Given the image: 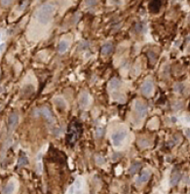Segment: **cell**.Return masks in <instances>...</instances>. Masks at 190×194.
<instances>
[{
  "mask_svg": "<svg viewBox=\"0 0 190 194\" xmlns=\"http://www.w3.org/2000/svg\"><path fill=\"white\" fill-rule=\"evenodd\" d=\"M56 12V5L53 2H48L41 5L35 13L36 20L42 25H48L52 21Z\"/></svg>",
  "mask_w": 190,
  "mask_h": 194,
  "instance_id": "cell-1",
  "label": "cell"
},
{
  "mask_svg": "<svg viewBox=\"0 0 190 194\" xmlns=\"http://www.w3.org/2000/svg\"><path fill=\"white\" fill-rule=\"evenodd\" d=\"M76 194H83V193H82V192H81V191H80V190H79V191H77V192H76Z\"/></svg>",
  "mask_w": 190,
  "mask_h": 194,
  "instance_id": "cell-28",
  "label": "cell"
},
{
  "mask_svg": "<svg viewBox=\"0 0 190 194\" xmlns=\"http://www.w3.org/2000/svg\"><path fill=\"white\" fill-rule=\"evenodd\" d=\"M1 39H2V32L0 31V41H1Z\"/></svg>",
  "mask_w": 190,
  "mask_h": 194,
  "instance_id": "cell-27",
  "label": "cell"
},
{
  "mask_svg": "<svg viewBox=\"0 0 190 194\" xmlns=\"http://www.w3.org/2000/svg\"><path fill=\"white\" fill-rule=\"evenodd\" d=\"M135 108L136 112L139 113L141 117H145L147 114V105L141 101H136L135 102Z\"/></svg>",
  "mask_w": 190,
  "mask_h": 194,
  "instance_id": "cell-5",
  "label": "cell"
},
{
  "mask_svg": "<svg viewBox=\"0 0 190 194\" xmlns=\"http://www.w3.org/2000/svg\"><path fill=\"white\" fill-rule=\"evenodd\" d=\"M89 102H90V96L88 93H82L81 95L79 97V105L81 108H86L87 106L89 105Z\"/></svg>",
  "mask_w": 190,
  "mask_h": 194,
  "instance_id": "cell-7",
  "label": "cell"
},
{
  "mask_svg": "<svg viewBox=\"0 0 190 194\" xmlns=\"http://www.w3.org/2000/svg\"><path fill=\"white\" fill-rule=\"evenodd\" d=\"M96 164H99V165H103V164L105 163V159L103 158L102 156L99 155L96 157Z\"/></svg>",
  "mask_w": 190,
  "mask_h": 194,
  "instance_id": "cell-20",
  "label": "cell"
},
{
  "mask_svg": "<svg viewBox=\"0 0 190 194\" xmlns=\"http://www.w3.org/2000/svg\"><path fill=\"white\" fill-rule=\"evenodd\" d=\"M120 86H121V82H120V80L117 78L111 79L108 83V87L110 90H117L120 88Z\"/></svg>",
  "mask_w": 190,
  "mask_h": 194,
  "instance_id": "cell-12",
  "label": "cell"
},
{
  "mask_svg": "<svg viewBox=\"0 0 190 194\" xmlns=\"http://www.w3.org/2000/svg\"><path fill=\"white\" fill-rule=\"evenodd\" d=\"M16 185L14 182H9L4 188H3V194H13L15 191Z\"/></svg>",
  "mask_w": 190,
  "mask_h": 194,
  "instance_id": "cell-10",
  "label": "cell"
},
{
  "mask_svg": "<svg viewBox=\"0 0 190 194\" xmlns=\"http://www.w3.org/2000/svg\"><path fill=\"white\" fill-rule=\"evenodd\" d=\"M28 164V158L26 157L25 154H22L21 157L19 158V164H18V167L19 168H22V167H25Z\"/></svg>",
  "mask_w": 190,
  "mask_h": 194,
  "instance_id": "cell-17",
  "label": "cell"
},
{
  "mask_svg": "<svg viewBox=\"0 0 190 194\" xmlns=\"http://www.w3.org/2000/svg\"><path fill=\"white\" fill-rule=\"evenodd\" d=\"M96 2V0H86V4L88 6H93L95 5Z\"/></svg>",
  "mask_w": 190,
  "mask_h": 194,
  "instance_id": "cell-22",
  "label": "cell"
},
{
  "mask_svg": "<svg viewBox=\"0 0 190 194\" xmlns=\"http://www.w3.org/2000/svg\"><path fill=\"white\" fill-rule=\"evenodd\" d=\"M175 90H176L178 92H182V90H184V86L178 84V85H176V86L175 87Z\"/></svg>",
  "mask_w": 190,
  "mask_h": 194,
  "instance_id": "cell-21",
  "label": "cell"
},
{
  "mask_svg": "<svg viewBox=\"0 0 190 194\" xmlns=\"http://www.w3.org/2000/svg\"><path fill=\"white\" fill-rule=\"evenodd\" d=\"M150 172L147 171V170H145V171H143L141 174V176L139 177L138 179H136V185H142V183H144L146 182L147 180L149 179V178H150Z\"/></svg>",
  "mask_w": 190,
  "mask_h": 194,
  "instance_id": "cell-9",
  "label": "cell"
},
{
  "mask_svg": "<svg viewBox=\"0 0 190 194\" xmlns=\"http://www.w3.org/2000/svg\"><path fill=\"white\" fill-rule=\"evenodd\" d=\"M73 187H74V189L76 190V191H79V190H81V188H82V180L80 179H76Z\"/></svg>",
  "mask_w": 190,
  "mask_h": 194,
  "instance_id": "cell-19",
  "label": "cell"
},
{
  "mask_svg": "<svg viewBox=\"0 0 190 194\" xmlns=\"http://www.w3.org/2000/svg\"><path fill=\"white\" fill-rule=\"evenodd\" d=\"M161 7V1L160 0H151L150 4H149V8L152 12H157Z\"/></svg>",
  "mask_w": 190,
  "mask_h": 194,
  "instance_id": "cell-14",
  "label": "cell"
},
{
  "mask_svg": "<svg viewBox=\"0 0 190 194\" xmlns=\"http://www.w3.org/2000/svg\"><path fill=\"white\" fill-rule=\"evenodd\" d=\"M35 113H36L37 115L43 116L44 118H46L47 120H49V121H51V122L54 121V118H53V114H52L51 110H50L49 108H39V109L36 110Z\"/></svg>",
  "mask_w": 190,
  "mask_h": 194,
  "instance_id": "cell-6",
  "label": "cell"
},
{
  "mask_svg": "<svg viewBox=\"0 0 190 194\" xmlns=\"http://www.w3.org/2000/svg\"><path fill=\"white\" fill-rule=\"evenodd\" d=\"M120 156H121V155H120V154H114V156H112V159L114 160V161H116V160H117V159L119 158Z\"/></svg>",
  "mask_w": 190,
  "mask_h": 194,
  "instance_id": "cell-25",
  "label": "cell"
},
{
  "mask_svg": "<svg viewBox=\"0 0 190 194\" xmlns=\"http://www.w3.org/2000/svg\"><path fill=\"white\" fill-rule=\"evenodd\" d=\"M12 1H13V0H1V3H2L3 6H7V5H9Z\"/></svg>",
  "mask_w": 190,
  "mask_h": 194,
  "instance_id": "cell-23",
  "label": "cell"
},
{
  "mask_svg": "<svg viewBox=\"0 0 190 194\" xmlns=\"http://www.w3.org/2000/svg\"><path fill=\"white\" fill-rule=\"evenodd\" d=\"M8 132H9V136L11 135V133L14 131L15 128L19 124V115L17 113H12L10 114L8 117Z\"/></svg>",
  "mask_w": 190,
  "mask_h": 194,
  "instance_id": "cell-4",
  "label": "cell"
},
{
  "mask_svg": "<svg viewBox=\"0 0 190 194\" xmlns=\"http://www.w3.org/2000/svg\"><path fill=\"white\" fill-rule=\"evenodd\" d=\"M102 132H103L102 128H99V129L98 130V132H96V135H98V136H102Z\"/></svg>",
  "mask_w": 190,
  "mask_h": 194,
  "instance_id": "cell-24",
  "label": "cell"
},
{
  "mask_svg": "<svg viewBox=\"0 0 190 194\" xmlns=\"http://www.w3.org/2000/svg\"><path fill=\"white\" fill-rule=\"evenodd\" d=\"M74 191H75L74 187H73V186H71L70 188H69V191H68V192H69V194H73V192H74Z\"/></svg>",
  "mask_w": 190,
  "mask_h": 194,
  "instance_id": "cell-26",
  "label": "cell"
},
{
  "mask_svg": "<svg viewBox=\"0 0 190 194\" xmlns=\"http://www.w3.org/2000/svg\"><path fill=\"white\" fill-rule=\"evenodd\" d=\"M68 47H69V44L66 40L65 39L61 40L59 43V52L61 53V54H62V53H65L66 50L68 49Z\"/></svg>",
  "mask_w": 190,
  "mask_h": 194,
  "instance_id": "cell-15",
  "label": "cell"
},
{
  "mask_svg": "<svg viewBox=\"0 0 190 194\" xmlns=\"http://www.w3.org/2000/svg\"><path fill=\"white\" fill-rule=\"evenodd\" d=\"M181 179V173H175V174H173L171 180H170V183H171L172 186H175V185H178Z\"/></svg>",
  "mask_w": 190,
  "mask_h": 194,
  "instance_id": "cell-13",
  "label": "cell"
},
{
  "mask_svg": "<svg viewBox=\"0 0 190 194\" xmlns=\"http://www.w3.org/2000/svg\"><path fill=\"white\" fill-rule=\"evenodd\" d=\"M153 90V83L151 81H145L141 86V93L145 96H149L152 93Z\"/></svg>",
  "mask_w": 190,
  "mask_h": 194,
  "instance_id": "cell-8",
  "label": "cell"
},
{
  "mask_svg": "<svg viewBox=\"0 0 190 194\" xmlns=\"http://www.w3.org/2000/svg\"><path fill=\"white\" fill-rule=\"evenodd\" d=\"M82 130H83L82 125L78 121H73L68 127L67 136H66V142L70 145H74L79 139L80 135H81Z\"/></svg>",
  "mask_w": 190,
  "mask_h": 194,
  "instance_id": "cell-2",
  "label": "cell"
},
{
  "mask_svg": "<svg viewBox=\"0 0 190 194\" xmlns=\"http://www.w3.org/2000/svg\"><path fill=\"white\" fill-rule=\"evenodd\" d=\"M113 51V45L110 43H107V44L103 45L102 47V56H108L111 54V52Z\"/></svg>",
  "mask_w": 190,
  "mask_h": 194,
  "instance_id": "cell-11",
  "label": "cell"
},
{
  "mask_svg": "<svg viewBox=\"0 0 190 194\" xmlns=\"http://www.w3.org/2000/svg\"><path fill=\"white\" fill-rule=\"evenodd\" d=\"M141 164L139 162L133 163L131 165V167L129 168V173L131 174V175H135V174L138 172L139 169H141Z\"/></svg>",
  "mask_w": 190,
  "mask_h": 194,
  "instance_id": "cell-16",
  "label": "cell"
},
{
  "mask_svg": "<svg viewBox=\"0 0 190 194\" xmlns=\"http://www.w3.org/2000/svg\"><path fill=\"white\" fill-rule=\"evenodd\" d=\"M55 103H56L57 105H58V108H62V109L66 108V106H67L65 101L63 99H62V98H56L55 99Z\"/></svg>",
  "mask_w": 190,
  "mask_h": 194,
  "instance_id": "cell-18",
  "label": "cell"
},
{
  "mask_svg": "<svg viewBox=\"0 0 190 194\" xmlns=\"http://www.w3.org/2000/svg\"><path fill=\"white\" fill-rule=\"evenodd\" d=\"M127 135H128V132L127 130H118L117 132H115L113 135L111 136V142L112 145L118 147L123 143V142L126 140Z\"/></svg>",
  "mask_w": 190,
  "mask_h": 194,
  "instance_id": "cell-3",
  "label": "cell"
}]
</instances>
